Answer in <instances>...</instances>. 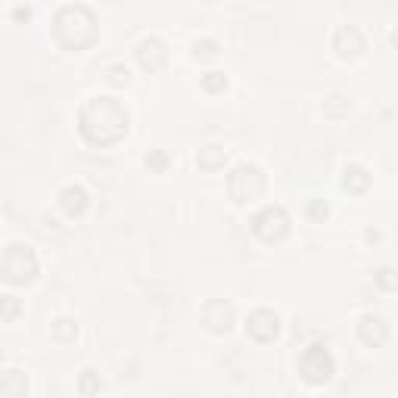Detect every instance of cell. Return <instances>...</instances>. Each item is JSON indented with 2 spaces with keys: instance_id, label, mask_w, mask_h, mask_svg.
<instances>
[{
  "instance_id": "obj_9",
  "label": "cell",
  "mask_w": 398,
  "mask_h": 398,
  "mask_svg": "<svg viewBox=\"0 0 398 398\" xmlns=\"http://www.w3.org/2000/svg\"><path fill=\"white\" fill-rule=\"evenodd\" d=\"M134 56H137V66H140L143 72H159V69L169 62V50H165V44L159 41V38L140 41L134 50Z\"/></svg>"
},
{
  "instance_id": "obj_21",
  "label": "cell",
  "mask_w": 398,
  "mask_h": 398,
  "mask_svg": "<svg viewBox=\"0 0 398 398\" xmlns=\"http://www.w3.org/2000/svg\"><path fill=\"white\" fill-rule=\"evenodd\" d=\"M305 212H308V221L311 224H324L327 218H330V206H327L324 199H311Z\"/></svg>"
},
{
  "instance_id": "obj_23",
  "label": "cell",
  "mask_w": 398,
  "mask_h": 398,
  "mask_svg": "<svg viewBox=\"0 0 398 398\" xmlns=\"http://www.w3.org/2000/svg\"><path fill=\"white\" fill-rule=\"evenodd\" d=\"M324 115L327 119H343V115H349V100H343V97H330L324 106Z\"/></svg>"
},
{
  "instance_id": "obj_12",
  "label": "cell",
  "mask_w": 398,
  "mask_h": 398,
  "mask_svg": "<svg viewBox=\"0 0 398 398\" xmlns=\"http://www.w3.org/2000/svg\"><path fill=\"white\" fill-rule=\"evenodd\" d=\"M88 203H90L88 190L78 187V184H69V187L60 193V206L69 218H82L84 212H88Z\"/></svg>"
},
{
  "instance_id": "obj_15",
  "label": "cell",
  "mask_w": 398,
  "mask_h": 398,
  "mask_svg": "<svg viewBox=\"0 0 398 398\" xmlns=\"http://www.w3.org/2000/svg\"><path fill=\"white\" fill-rule=\"evenodd\" d=\"M28 392V380L22 371H7L3 377H0V395L7 398H19Z\"/></svg>"
},
{
  "instance_id": "obj_17",
  "label": "cell",
  "mask_w": 398,
  "mask_h": 398,
  "mask_svg": "<svg viewBox=\"0 0 398 398\" xmlns=\"http://www.w3.org/2000/svg\"><path fill=\"white\" fill-rule=\"evenodd\" d=\"M103 389V383H100V373L97 371H82V380H78V392L82 395H97V392Z\"/></svg>"
},
{
  "instance_id": "obj_7",
  "label": "cell",
  "mask_w": 398,
  "mask_h": 398,
  "mask_svg": "<svg viewBox=\"0 0 398 398\" xmlns=\"http://www.w3.org/2000/svg\"><path fill=\"white\" fill-rule=\"evenodd\" d=\"M246 333H249L256 343H274L280 336V314L271 308H256L246 317Z\"/></svg>"
},
{
  "instance_id": "obj_16",
  "label": "cell",
  "mask_w": 398,
  "mask_h": 398,
  "mask_svg": "<svg viewBox=\"0 0 398 398\" xmlns=\"http://www.w3.org/2000/svg\"><path fill=\"white\" fill-rule=\"evenodd\" d=\"M22 314V299L16 296H0V321H16Z\"/></svg>"
},
{
  "instance_id": "obj_24",
  "label": "cell",
  "mask_w": 398,
  "mask_h": 398,
  "mask_svg": "<svg viewBox=\"0 0 398 398\" xmlns=\"http://www.w3.org/2000/svg\"><path fill=\"white\" fill-rule=\"evenodd\" d=\"M128 82H131V72L125 66H112V69H109V84H115V88H125Z\"/></svg>"
},
{
  "instance_id": "obj_3",
  "label": "cell",
  "mask_w": 398,
  "mask_h": 398,
  "mask_svg": "<svg viewBox=\"0 0 398 398\" xmlns=\"http://www.w3.org/2000/svg\"><path fill=\"white\" fill-rule=\"evenodd\" d=\"M268 190V181H264L262 169L252 162H240L234 171L227 175V193L236 206H249V203H258Z\"/></svg>"
},
{
  "instance_id": "obj_19",
  "label": "cell",
  "mask_w": 398,
  "mask_h": 398,
  "mask_svg": "<svg viewBox=\"0 0 398 398\" xmlns=\"http://www.w3.org/2000/svg\"><path fill=\"white\" fill-rule=\"evenodd\" d=\"M53 336L60 339V343H72V339L78 336V324L69 321V317H60V321L53 324Z\"/></svg>"
},
{
  "instance_id": "obj_18",
  "label": "cell",
  "mask_w": 398,
  "mask_h": 398,
  "mask_svg": "<svg viewBox=\"0 0 398 398\" xmlns=\"http://www.w3.org/2000/svg\"><path fill=\"white\" fill-rule=\"evenodd\" d=\"M203 90L206 94H224V90H227V75L224 72H206L203 75Z\"/></svg>"
},
{
  "instance_id": "obj_26",
  "label": "cell",
  "mask_w": 398,
  "mask_h": 398,
  "mask_svg": "<svg viewBox=\"0 0 398 398\" xmlns=\"http://www.w3.org/2000/svg\"><path fill=\"white\" fill-rule=\"evenodd\" d=\"M364 240H371V243H377V240H380V230L367 227V230H364Z\"/></svg>"
},
{
  "instance_id": "obj_5",
  "label": "cell",
  "mask_w": 398,
  "mask_h": 398,
  "mask_svg": "<svg viewBox=\"0 0 398 398\" xmlns=\"http://www.w3.org/2000/svg\"><path fill=\"white\" fill-rule=\"evenodd\" d=\"M290 212L284 206H264L256 218H252V234L262 243H280L290 236Z\"/></svg>"
},
{
  "instance_id": "obj_13",
  "label": "cell",
  "mask_w": 398,
  "mask_h": 398,
  "mask_svg": "<svg viewBox=\"0 0 398 398\" xmlns=\"http://www.w3.org/2000/svg\"><path fill=\"white\" fill-rule=\"evenodd\" d=\"M224 162H227V149L224 147H203L199 149V156H196V165H199V171H209V175H215V171L224 169Z\"/></svg>"
},
{
  "instance_id": "obj_10",
  "label": "cell",
  "mask_w": 398,
  "mask_h": 398,
  "mask_svg": "<svg viewBox=\"0 0 398 398\" xmlns=\"http://www.w3.org/2000/svg\"><path fill=\"white\" fill-rule=\"evenodd\" d=\"M333 50H336L343 60H358V56L364 53V38H361V32L351 25L339 28L336 34H333Z\"/></svg>"
},
{
  "instance_id": "obj_22",
  "label": "cell",
  "mask_w": 398,
  "mask_h": 398,
  "mask_svg": "<svg viewBox=\"0 0 398 398\" xmlns=\"http://www.w3.org/2000/svg\"><path fill=\"white\" fill-rule=\"evenodd\" d=\"M147 169H149V175H162V171L169 169V153H162V149H153V153L147 156Z\"/></svg>"
},
{
  "instance_id": "obj_6",
  "label": "cell",
  "mask_w": 398,
  "mask_h": 398,
  "mask_svg": "<svg viewBox=\"0 0 398 398\" xmlns=\"http://www.w3.org/2000/svg\"><path fill=\"white\" fill-rule=\"evenodd\" d=\"M333 371H336V364H333V355L324 345H308L299 358V377L311 386H324L333 377Z\"/></svg>"
},
{
  "instance_id": "obj_11",
  "label": "cell",
  "mask_w": 398,
  "mask_h": 398,
  "mask_svg": "<svg viewBox=\"0 0 398 398\" xmlns=\"http://www.w3.org/2000/svg\"><path fill=\"white\" fill-rule=\"evenodd\" d=\"M358 339L364 345H371V349H380V345L389 339V324L377 314H364L361 324H358Z\"/></svg>"
},
{
  "instance_id": "obj_20",
  "label": "cell",
  "mask_w": 398,
  "mask_h": 398,
  "mask_svg": "<svg viewBox=\"0 0 398 398\" xmlns=\"http://www.w3.org/2000/svg\"><path fill=\"white\" fill-rule=\"evenodd\" d=\"M218 53H221V47H218V41H212V38H203V41L193 44V56H196V60H215Z\"/></svg>"
},
{
  "instance_id": "obj_14",
  "label": "cell",
  "mask_w": 398,
  "mask_h": 398,
  "mask_svg": "<svg viewBox=\"0 0 398 398\" xmlns=\"http://www.w3.org/2000/svg\"><path fill=\"white\" fill-rule=\"evenodd\" d=\"M367 187H371V175H367V169H361V165H345L343 190H349V193H364Z\"/></svg>"
},
{
  "instance_id": "obj_2",
  "label": "cell",
  "mask_w": 398,
  "mask_h": 398,
  "mask_svg": "<svg viewBox=\"0 0 398 398\" xmlns=\"http://www.w3.org/2000/svg\"><path fill=\"white\" fill-rule=\"evenodd\" d=\"M97 34H100L97 16L88 7H82V3L62 7L53 19V38L66 50H88L97 41Z\"/></svg>"
},
{
  "instance_id": "obj_8",
  "label": "cell",
  "mask_w": 398,
  "mask_h": 398,
  "mask_svg": "<svg viewBox=\"0 0 398 398\" xmlns=\"http://www.w3.org/2000/svg\"><path fill=\"white\" fill-rule=\"evenodd\" d=\"M234 305L230 302H224V299H212V302H206V308H203V324H206V330H212V333H227L230 327H234Z\"/></svg>"
},
{
  "instance_id": "obj_27",
  "label": "cell",
  "mask_w": 398,
  "mask_h": 398,
  "mask_svg": "<svg viewBox=\"0 0 398 398\" xmlns=\"http://www.w3.org/2000/svg\"><path fill=\"white\" fill-rule=\"evenodd\" d=\"M203 3H218V0H203Z\"/></svg>"
},
{
  "instance_id": "obj_25",
  "label": "cell",
  "mask_w": 398,
  "mask_h": 398,
  "mask_svg": "<svg viewBox=\"0 0 398 398\" xmlns=\"http://www.w3.org/2000/svg\"><path fill=\"white\" fill-rule=\"evenodd\" d=\"M377 284H380V286H383V290H386V293H395V290H398L395 271H392V268H383V271H380V274H377Z\"/></svg>"
},
{
  "instance_id": "obj_1",
  "label": "cell",
  "mask_w": 398,
  "mask_h": 398,
  "mask_svg": "<svg viewBox=\"0 0 398 398\" xmlns=\"http://www.w3.org/2000/svg\"><path fill=\"white\" fill-rule=\"evenodd\" d=\"M128 109L115 97H94L78 109V131L90 147H112L128 134Z\"/></svg>"
},
{
  "instance_id": "obj_4",
  "label": "cell",
  "mask_w": 398,
  "mask_h": 398,
  "mask_svg": "<svg viewBox=\"0 0 398 398\" xmlns=\"http://www.w3.org/2000/svg\"><path fill=\"white\" fill-rule=\"evenodd\" d=\"M38 277V256L28 246L13 243L0 256V280H7L10 286H25Z\"/></svg>"
}]
</instances>
